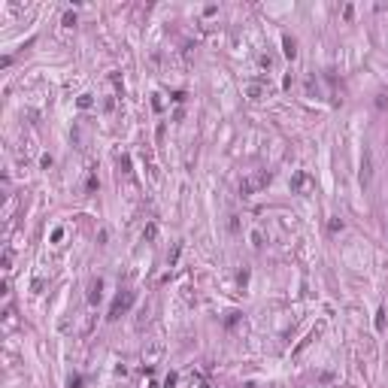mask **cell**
Returning a JSON list of instances; mask_svg holds the SVG:
<instances>
[{
    "instance_id": "5",
    "label": "cell",
    "mask_w": 388,
    "mask_h": 388,
    "mask_svg": "<svg viewBox=\"0 0 388 388\" xmlns=\"http://www.w3.org/2000/svg\"><path fill=\"white\" fill-rule=\"evenodd\" d=\"M282 52H285V58H294L297 55V46H294L291 37H282Z\"/></svg>"
},
{
    "instance_id": "4",
    "label": "cell",
    "mask_w": 388,
    "mask_h": 388,
    "mask_svg": "<svg viewBox=\"0 0 388 388\" xmlns=\"http://www.w3.org/2000/svg\"><path fill=\"white\" fill-rule=\"evenodd\" d=\"M370 179H373V164H370V152H364V164H361V182H364V188L370 185Z\"/></svg>"
},
{
    "instance_id": "6",
    "label": "cell",
    "mask_w": 388,
    "mask_h": 388,
    "mask_svg": "<svg viewBox=\"0 0 388 388\" xmlns=\"http://www.w3.org/2000/svg\"><path fill=\"white\" fill-rule=\"evenodd\" d=\"M376 330H385V310H379V313H376Z\"/></svg>"
},
{
    "instance_id": "8",
    "label": "cell",
    "mask_w": 388,
    "mask_h": 388,
    "mask_svg": "<svg viewBox=\"0 0 388 388\" xmlns=\"http://www.w3.org/2000/svg\"><path fill=\"white\" fill-rule=\"evenodd\" d=\"M79 106H82V109L91 106V94H82V97H79Z\"/></svg>"
},
{
    "instance_id": "3",
    "label": "cell",
    "mask_w": 388,
    "mask_h": 388,
    "mask_svg": "<svg viewBox=\"0 0 388 388\" xmlns=\"http://www.w3.org/2000/svg\"><path fill=\"white\" fill-rule=\"evenodd\" d=\"M310 188H313V179H310V173H307V170H297V173L291 176V191L310 194Z\"/></svg>"
},
{
    "instance_id": "2",
    "label": "cell",
    "mask_w": 388,
    "mask_h": 388,
    "mask_svg": "<svg viewBox=\"0 0 388 388\" xmlns=\"http://www.w3.org/2000/svg\"><path fill=\"white\" fill-rule=\"evenodd\" d=\"M133 291H122L119 297H116V303H113V310H109V319H119V316H125L130 307H133Z\"/></svg>"
},
{
    "instance_id": "9",
    "label": "cell",
    "mask_w": 388,
    "mask_h": 388,
    "mask_svg": "<svg viewBox=\"0 0 388 388\" xmlns=\"http://www.w3.org/2000/svg\"><path fill=\"white\" fill-rule=\"evenodd\" d=\"M64 24H67V27H73V24H76V15H73V12H67V15H64Z\"/></svg>"
},
{
    "instance_id": "7",
    "label": "cell",
    "mask_w": 388,
    "mask_h": 388,
    "mask_svg": "<svg viewBox=\"0 0 388 388\" xmlns=\"http://www.w3.org/2000/svg\"><path fill=\"white\" fill-rule=\"evenodd\" d=\"M88 300H91V303H97V300H100V282H97V285L91 288V294H88Z\"/></svg>"
},
{
    "instance_id": "10",
    "label": "cell",
    "mask_w": 388,
    "mask_h": 388,
    "mask_svg": "<svg viewBox=\"0 0 388 388\" xmlns=\"http://www.w3.org/2000/svg\"><path fill=\"white\" fill-rule=\"evenodd\" d=\"M82 385V379H79V376H76V379H70V388H79Z\"/></svg>"
},
{
    "instance_id": "1",
    "label": "cell",
    "mask_w": 388,
    "mask_h": 388,
    "mask_svg": "<svg viewBox=\"0 0 388 388\" xmlns=\"http://www.w3.org/2000/svg\"><path fill=\"white\" fill-rule=\"evenodd\" d=\"M270 173L267 170H258V173H252V176H246L243 182H240V194H255V191H261V188H267L270 185Z\"/></svg>"
}]
</instances>
